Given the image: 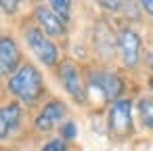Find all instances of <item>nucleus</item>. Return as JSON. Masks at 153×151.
Wrapping results in <instances>:
<instances>
[{"instance_id": "39448f33", "label": "nucleus", "mask_w": 153, "mask_h": 151, "mask_svg": "<svg viewBox=\"0 0 153 151\" xmlns=\"http://www.w3.org/2000/svg\"><path fill=\"white\" fill-rule=\"evenodd\" d=\"M59 80L65 88V92L76 101V103H84L86 101V88L80 76V69L71 63V61H63L59 67Z\"/></svg>"}, {"instance_id": "dca6fc26", "label": "nucleus", "mask_w": 153, "mask_h": 151, "mask_svg": "<svg viewBox=\"0 0 153 151\" xmlns=\"http://www.w3.org/2000/svg\"><path fill=\"white\" fill-rule=\"evenodd\" d=\"M101 7H105V9H109V11H117L120 7H124V2H105V0H103V2H99Z\"/></svg>"}, {"instance_id": "9d476101", "label": "nucleus", "mask_w": 153, "mask_h": 151, "mask_svg": "<svg viewBox=\"0 0 153 151\" xmlns=\"http://www.w3.org/2000/svg\"><path fill=\"white\" fill-rule=\"evenodd\" d=\"M21 124V105L19 103H9L0 107V141L11 138Z\"/></svg>"}, {"instance_id": "2eb2a0df", "label": "nucleus", "mask_w": 153, "mask_h": 151, "mask_svg": "<svg viewBox=\"0 0 153 151\" xmlns=\"http://www.w3.org/2000/svg\"><path fill=\"white\" fill-rule=\"evenodd\" d=\"M0 7H2L7 13H17L19 2H9V0H0Z\"/></svg>"}, {"instance_id": "1a4fd4ad", "label": "nucleus", "mask_w": 153, "mask_h": 151, "mask_svg": "<svg viewBox=\"0 0 153 151\" xmlns=\"http://www.w3.org/2000/svg\"><path fill=\"white\" fill-rule=\"evenodd\" d=\"M36 21L40 25V30L46 34V36H53V38H59V36H65V21L51 9V7H36Z\"/></svg>"}, {"instance_id": "f257e3e1", "label": "nucleus", "mask_w": 153, "mask_h": 151, "mask_svg": "<svg viewBox=\"0 0 153 151\" xmlns=\"http://www.w3.org/2000/svg\"><path fill=\"white\" fill-rule=\"evenodd\" d=\"M9 90L25 105H36L40 97L44 94V80L36 65L23 63L11 78H9Z\"/></svg>"}, {"instance_id": "20e7f679", "label": "nucleus", "mask_w": 153, "mask_h": 151, "mask_svg": "<svg viewBox=\"0 0 153 151\" xmlns=\"http://www.w3.org/2000/svg\"><path fill=\"white\" fill-rule=\"evenodd\" d=\"M109 132L113 136H128L132 132V103L120 99L109 107Z\"/></svg>"}, {"instance_id": "a211bd4d", "label": "nucleus", "mask_w": 153, "mask_h": 151, "mask_svg": "<svg viewBox=\"0 0 153 151\" xmlns=\"http://www.w3.org/2000/svg\"><path fill=\"white\" fill-rule=\"evenodd\" d=\"M147 63H149V65H153V53H149V55H147Z\"/></svg>"}, {"instance_id": "f03ea898", "label": "nucleus", "mask_w": 153, "mask_h": 151, "mask_svg": "<svg viewBox=\"0 0 153 151\" xmlns=\"http://www.w3.org/2000/svg\"><path fill=\"white\" fill-rule=\"evenodd\" d=\"M88 90L90 92H97L101 94L103 101H120V94L124 92V82L117 74L113 71H105V69H99V71H92L90 78H88Z\"/></svg>"}, {"instance_id": "6e6552de", "label": "nucleus", "mask_w": 153, "mask_h": 151, "mask_svg": "<svg viewBox=\"0 0 153 151\" xmlns=\"http://www.w3.org/2000/svg\"><path fill=\"white\" fill-rule=\"evenodd\" d=\"M21 61V51L13 38H0V78H11Z\"/></svg>"}, {"instance_id": "f3484780", "label": "nucleus", "mask_w": 153, "mask_h": 151, "mask_svg": "<svg viewBox=\"0 0 153 151\" xmlns=\"http://www.w3.org/2000/svg\"><path fill=\"white\" fill-rule=\"evenodd\" d=\"M140 7L145 9V13H149V15L153 17V0H143V2H140Z\"/></svg>"}, {"instance_id": "f8f14e48", "label": "nucleus", "mask_w": 153, "mask_h": 151, "mask_svg": "<svg viewBox=\"0 0 153 151\" xmlns=\"http://www.w3.org/2000/svg\"><path fill=\"white\" fill-rule=\"evenodd\" d=\"M48 7H51V9H53L61 19H63V21H67V19H69V15H71V9H69V7H71V2H67V0H53Z\"/></svg>"}, {"instance_id": "7ed1b4c3", "label": "nucleus", "mask_w": 153, "mask_h": 151, "mask_svg": "<svg viewBox=\"0 0 153 151\" xmlns=\"http://www.w3.org/2000/svg\"><path fill=\"white\" fill-rule=\"evenodd\" d=\"M25 42H27L30 51L34 53V57H36L40 63H44V65H48V67L57 65V61H59V51H57V46L51 42V38H48L40 28H27V30H25Z\"/></svg>"}, {"instance_id": "6ab92c4d", "label": "nucleus", "mask_w": 153, "mask_h": 151, "mask_svg": "<svg viewBox=\"0 0 153 151\" xmlns=\"http://www.w3.org/2000/svg\"><path fill=\"white\" fill-rule=\"evenodd\" d=\"M149 86H151V88H153V76H151V80H149Z\"/></svg>"}, {"instance_id": "0eeeda50", "label": "nucleus", "mask_w": 153, "mask_h": 151, "mask_svg": "<svg viewBox=\"0 0 153 151\" xmlns=\"http://www.w3.org/2000/svg\"><path fill=\"white\" fill-rule=\"evenodd\" d=\"M65 113H67L65 103L59 101V99H51V101L42 107V111L38 113L34 126H36V130H40V132H51L59 122L65 120Z\"/></svg>"}, {"instance_id": "4468645a", "label": "nucleus", "mask_w": 153, "mask_h": 151, "mask_svg": "<svg viewBox=\"0 0 153 151\" xmlns=\"http://www.w3.org/2000/svg\"><path fill=\"white\" fill-rule=\"evenodd\" d=\"M76 134H78V128H76L74 122H65V124L61 126V136H63V141H71V138H76Z\"/></svg>"}, {"instance_id": "ddd939ff", "label": "nucleus", "mask_w": 153, "mask_h": 151, "mask_svg": "<svg viewBox=\"0 0 153 151\" xmlns=\"http://www.w3.org/2000/svg\"><path fill=\"white\" fill-rule=\"evenodd\" d=\"M42 151H69V147H67V141L55 138V141H48V143L42 147Z\"/></svg>"}, {"instance_id": "9b49d317", "label": "nucleus", "mask_w": 153, "mask_h": 151, "mask_svg": "<svg viewBox=\"0 0 153 151\" xmlns=\"http://www.w3.org/2000/svg\"><path fill=\"white\" fill-rule=\"evenodd\" d=\"M138 115L147 130H153V97H145L138 101Z\"/></svg>"}, {"instance_id": "423d86ee", "label": "nucleus", "mask_w": 153, "mask_h": 151, "mask_svg": "<svg viewBox=\"0 0 153 151\" xmlns=\"http://www.w3.org/2000/svg\"><path fill=\"white\" fill-rule=\"evenodd\" d=\"M117 48H120V55H122V61L126 67H136L138 61H140V36L126 28L120 32L117 36Z\"/></svg>"}]
</instances>
